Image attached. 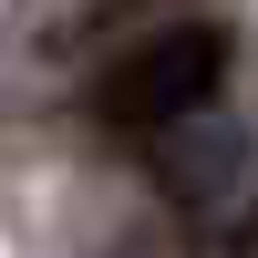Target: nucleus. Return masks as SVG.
Listing matches in <instances>:
<instances>
[{
  "label": "nucleus",
  "mask_w": 258,
  "mask_h": 258,
  "mask_svg": "<svg viewBox=\"0 0 258 258\" xmlns=\"http://www.w3.org/2000/svg\"><path fill=\"white\" fill-rule=\"evenodd\" d=\"M227 62H238V41L217 21H165L93 73V124L103 135H176L227 93Z\"/></svg>",
  "instance_id": "f257e3e1"
},
{
  "label": "nucleus",
  "mask_w": 258,
  "mask_h": 258,
  "mask_svg": "<svg viewBox=\"0 0 258 258\" xmlns=\"http://www.w3.org/2000/svg\"><path fill=\"white\" fill-rule=\"evenodd\" d=\"M135 11H155V0H93V11L73 21V41H103V31H124V21H135Z\"/></svg>",
  "instance_id": "f03ea898"
},
{
  "label": "nucleus",
  "mask_w": 258,
  "mask_h": 258,
  "mask_svg": "<svg viewBox=\"0 0 258 258\" xmlns=\"http://www.w3.org/2000/svg\"><path fill=\"white\" fill-rule=\"evenodd\" d=\"M114 258H176V248H165L155 227H124V248H114Z\"/></svg>",
  "instance_id": "7ed1b4c3"
}]
</instances>
